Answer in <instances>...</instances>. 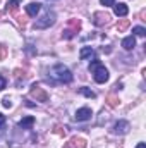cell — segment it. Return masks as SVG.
Returning <instances> with one entry per match:
<instances>
[{"instance_id":"cell-1","label":"cell","mask_w":146,"mask_h":148,"mask_svg":"<svg viewBox=\"0 0 146 148\" xmlns=\"http://www.w3.org/2000/svg\"><path fill=\"white\" fill-rule=\"evenodd\" d=\"M52 77H55L57 81H60V83H71L72 81V73L69 71V67H65L64 64H55L53 67H52Z\"/></svg>"},{"instance_id":"cell-2","label":"cell","mask_w":146,"mask_h":148,"mask_svg":"<svg viewBox=\"0 0 146 148\" xmlns=\"http://www.w3.org/2000/svg\"><path fill=\"white\" fill-rule=\"evenodd\" d=\"M55 19H57V14L53 10H46L36 23H35V29H46V28H50L55 23Z\"/></svg>"},{"instance_id":"cell-3","label":"cell","mask_w":146,"mask_h":148,"mask_svg":"<svg viewBox=\"0 0 146 148\" xmlns=\"http://www.w3.org/2000/svg\"><path fill=\"white\" fill-rule=\"evenodd\" d=\"M29 95L36 100V102H48V93L41 88V86H38V84H31V88H29Z\"/></svg>"},{"instance_id":"cell-4","label":"cell","mask_w":146,"mask_h":148,"mask_svg":"<svg viewBox=\"0 0 146 148\" xmlns=\"http://www.w3.org/2000/svg\"><path fill=\"white\" fill-rule=\"evenodd\" d=\"M93 77H95V81L96 83H107L108 81V71H107V67L105 66H98L95 71H93Z\"/></svg>"},{"instance_id":"cell-5","label":"cell","mask_w":146,"mask_h":148,"mask_svg":"<svg viewBox=\"0 0 146 148\" xmlns=\"http://www.w3.org/2000/svg\"><path fill=\"white\" fill-rule=\"evenodd\" d=\"M108 19H110V14L107 12H95L93 14V23H95V26H105V24H108Z\"/></svg>"},{"instance_id":"cell-6","label":"cell","mask_w":146,"mask_h":148,"mask_svg":"<svg viewBox=\"0 0 146 148\" xmlns=\"http://www.w3.org/2000/svg\"><path fill=\"white\" fill-rule=\"evenodd\" d=\"M131 129V124L127 121H117L115 126H113V133L115 134H127Z\"/></svg>"},{"instance_id":"cell-7","label":"cell","mask_w":146,"mask_h":148,"mask_svg":"<svg viewBox=\"0 0 146 148\" xmlns=\"http://www.w3.org/2000/svg\"><path fill=\"white\" fill-rule=\"evenodd\" d=\"M91 115H93V112L89 107H83V109H79V110L76 112V121H79V122H83V121H88V119H91Z\"/></svg>"},{"instance_id":"cell-8","label":"cell","mask_w":146,"mask_h":148,"mask_svg":"<svg viewBox=\"0 0 146 148\" xmlns=\"http://www.w3.org/2000/svg\"><path fill=\"white\" fill-rule=\"evenodd\" d=\"M113 12L117 17H126L129 14V7L124 2H119V3H113Z\"/></svg>"},{"instance_id":"cell-9","label":"cell","mask_w":146,"mask_h":148,"mask_svg":"<svg viewBox=\"0 0 146 148\" xmlns=\"http://www.w3.org/2000/svg\"><path fill=\"white\" fill-rule=\"evenodd\" d=\"M40 10H41V3H38V2H31V3L26 5V14L29 17H36V14Z\"/></svg>"},{"instance_id":"cell-10","label":"cell","mask_w":146,"mask_h":148,"mask_svg":"<svg viewBox=\"0 0 146 148\" xmlns=\"http://www.w3.org/2000/svg\"><path fill=\"white\" fill-rule=\"evenodd\" d=\"M79 57H81V60H91V59H95V50L91 47H83L79 52Z\"/></svg>"},{"instance_id":"cell-11","label":"cell","mask_w":146,"mask_h":148,"mask_svg":"<svg viewBox=\"0 0 146 148\" xmlns=\"http://www.w3.org/2000/svg\"><path fill=\"white\" fill-rule=\"evenodd\" d=\"M122 47H124V50H132V48L136 47V38L134 36H126L122 40Z\"/></svg>"},{"instance_id":"cell-12","label":"cell","mask_w":146,"mask_h":148,"mask_svg":"<svg viewBox=\"0 0 146 148\" xmlns=\"http://www.w3.org/2000/svg\"><path fill=\"white\" fill-rule=\"evenodd\" d=\"M35 124V117L33 115H28V117H24L23 121H19V127H23V129H28V127H31Z\"/></svg>"},{"instance_id":"cell-13","label":"cell","mask_w":146,"mask_h":148,"mask_svg":"<svg viewBox=\"0 0 146 148\" xmlns=\"http://www.w3.org/2000/svg\"><path fill=\"white\" fill-rule=\"evenodd\" d=\"M69 143L72 145V148H86V140H83V138H77V136H74L69 140Z\"/></svg>"},{"instance_id":"cell-14","label":"cell","mask_w":146,"mask_h":148,"mask_svg":"<svg viewBox=\"0 0 146 148\" xmlns=\"http://www.w3.org/2000/svg\"><path fill=\"white\" fill-rule=\"evenodd\" d=\"M129 26H131V21H129V19H120V21L117 23V31H119V33H124Z\"/></svg>"},{"instance_id":"cell-15","label":"cell","mask_w":146,"mask_h":148,"mask_svg":"<svg viewBox=\"0 0 146 148\" xmlns=\"http://www.w3.org/2000/svg\"><path fill=\"white\" fill-rule=\"evenodd\" d=\"M79 93H81V95H84V97H88V98H96V93H95V91H91V90H89V88H86V86L79 88Z\"/></svg>"},{"instance_id":"cell-16","label":"cell","mask_w":146,"mask_h":148,"mask_svg":"<svg viewBox=\"0 0 146 148\" xmlns=\"http://www.w3.org/2000/svg\"><path fill=\"white\" fill-rule=\"evenodd\" d=\"M21 2H23V0H9V3H7V10H9V12H16Z\"/></svg>"},{"instance_id":"cell-17","label":"cell","mask_w":146,"mask_h":148,"mask_svg":"<svg viewBox=\"0 0 146 148\" xmlns=\"http://www.w3.org/2000/svg\"><path fill=\"white\" fill-rule=\"evenodd\" d=\"M69 29H72L74 33H77L81 29V21L79 19H71L69 21Z\"/></svg>"},{"instance_id":"cell-18","label":"cell","mask_w":146,"mask_h":148,"mask_svg":"<svg viewBox=\"0 0 146 148\" xmlns=\"http://www.w3.org/2000/svg\"><path fill=\"white\" fill-rule=\"evenodd\" d=\"M119 103H120L119 97H115V95H108V97H107V105H108V107H117Z\"/></svg>"},{"instance_id":"cell-19","label":"cell","mask_w":146,"mask_h":148,"mask_svg":"<svg viewBox=\"0 0 146 148\" xmlns=\"http://www.w3.org/2000/svg\"><path fill=\"white\" fill-rule=\"evenodd\" d=\"M132 33H134L136 36H141V38H143V36L146 35V29L143 28V26H136V28L132 29Z\"/></svg>"},{"instance_id":"cell-20","label":"cell","mask_w":146,"mask_h":148,"mask_svg":"<svg viewBox=\"0 0 146 148\" xmlns=\"http://www.w3.org/2000/svg\"><path fill=\"white\" fill-rule=\"evenodd\" d=\"M62 36L65 38V40H71V38L76 36V33H74L72 29H69V28H67V29H64V31H62Z\"/></svg>"},{"instance_id":"cell-21","label":"cell","mask_w":146,"mask_h":148,"mask_svg":"<svg viewBox=\"0 0 146 148\" xmlns=\"http://www.w3.org/2000/svg\"><path fill=\"white\" fill-rule=\"evenodd\" d=\"M98 66H102V62H100V60H96V59H95V60H93V62H91V64H89V71H91V73H93V71H95V69H96V67H98Z\"/></svg>"},{"instance_id":"cell-22","label":"cell","mask_w":146,"mask_h":148,"mask_svg":"<svg viewBox=\"0 0 146 148\" xmlns=\"http://www.w3.org/2000/svg\"><path fill=\"white\" fill-rule=\"evenodd\" d=\"M2 105H3L5 109H10V107H12V102H10V98H9V97H5V98L2 100Z\"/></svg>"},{"instance_id":"cell-23","label":"cell","mask_w":146,"mask_h":148,"mask_svg":"<svg viewBox=\"0 0 146 148\" xmlns=\"http://www.w3.org/2000/svg\"><path fill=\"white\" fill-rule=\"evenodd\" d=\"M100 3H102V5H105V7H113L115 0H100Z\"/></svg>"},{"instance_id":"cell-24","label":"cell","mask_w":146,"mask_h":148,"mask_svg":"<svg viewBox=\"0 0 146 148\" xmlns=\"http://www.w3.org/2000/svg\"><path fill=\"white\" fill-rule=\"evenodd\" d=\"M5 57H7V48L0 47V60H5Z\"/></svg>"},{"instance_id":"cell-25","label":"cell","mask_w":146,"mask_h":148,"mask_svg":"<svg viewBox=\"0 0 146 148\" xmlns=\"http://www.w3.org/2000/svg\"><path fill=\"white\" fill-rule=\"evenodd\" d=\"M5 86H7V81H5V77H3V76H0V91H2V90H5Z\"/></svg>"},{"instance_id":"cell-26","label":"cell","mask_w":146,"mask_h":148,"mask_svg":"<svg viewBox=\"0 0 146 148\" xmlns=\"http://www.w3.org/2000/svg\"><path fill=\"white\" fill-rule=\"evenodd\" d=\"M3 122H5V115H2V114H0V126H2Z\"/></svg>"},{"instance_id":"cell-27","label":"cell","mask_w":146,"mask_h":148,"mask_svg":"<svg viewBox=\"0 0 146 148\" xmlns=\"http://www.w3.org/2000/svg\"><path fill=\"white\" fill-rule=\"evenodd\" d=\"M136 148H146V143H138V147Z\"/></svg>"},{"instance_id":"cell-28","label":"cell","mask_w":146,"mask_h":148,"mask_svg":"<svg viewBox=\"0 0 146 148\" xmlns=\"http://www.w3.org/2000/svg\"><path fill=\"white\" fill-rule=\"evenodd\" d=\"M64 148H72V145H71V143H65V145H64Z\"/></svg>"},{"instance_id":"cell-29","label":"cell","mask_w":146,"mask_h":148,"mask_svg":"<svg viewBox=\"0 0 146 148\" xmlns=\"http://www.w3.org/2000/svg\"><path fill=\"white\" fill-rule=\"evenodd\" d=\"M0 17H2V14H0Z\"/></svg>"}]
</instances>
